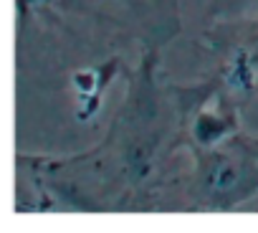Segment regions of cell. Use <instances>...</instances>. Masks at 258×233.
Returning <instances> with one entry per match:
<instances>
[{"label":"cell","instance_id":"obj_1","mask_svg":"<svg viewBox=\"0 0 258 233\" xmlns=\"http://www.w3.org/2000/svg\"><path fill=\"white\" fill-rule=\"evenodd\" d=\"M225 120L223 116H215V114H200L198 116V125H195V137L203 142V145H210L215 142L223 132H225Z\"/></svg>","mask_w":258,"mask_h":233},{"label":"cell","instance_id":"obj_2","mask_svg":"<svg viewBox=\"0 0 258 233\" xmlns=\"http://www.w3.org/2000/svg\"><path fill=\"white\" fill-rule=\"evenodd\" d=\"M36 3H38V0H18V8H21L23 13H28V11L36 6Z\"/></svg>","mask_w":258,"mask_h":233}]
</instances>
